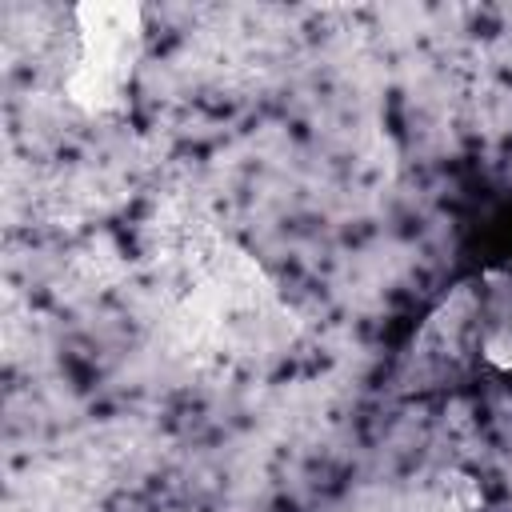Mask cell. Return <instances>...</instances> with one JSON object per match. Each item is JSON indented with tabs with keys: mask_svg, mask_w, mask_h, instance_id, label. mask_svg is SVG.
I'll list each match as a JSON object with an SVG mask.
<instances>
[{
	"mask_svg": "<svg viewBox=\"0 0 512 512\" xmlns=\"http://www.w3.org/2000/svg\"><path fill=\"white\" fill-rule=\"evenodd\" d=\"M76 36L64 72V96L88 116H116L128 100L132 72L144 44L136 4H80L72 8Z\"/></svg>",
	"mask_w": 512,
	"mask_h": 512,
	"instance_id": "7a4b0ae2",
	"label": "cell"
},
{
	"mask_svg": "<svg viewBox=\"0 0 512 512\" xmlns=\"http://www.w3.org/2000/svg\"><path fill=\"white\" fill-rule=\"evenodd\" d=\"M412 384H448L472 372L512 376V268L456 284L412 340Z\"/></svg>",
	"mask_w": 512,
	"mask_h": 512,
	"instance_id": "6da1fadb",
	"label": "cell"
}]
</instances>
